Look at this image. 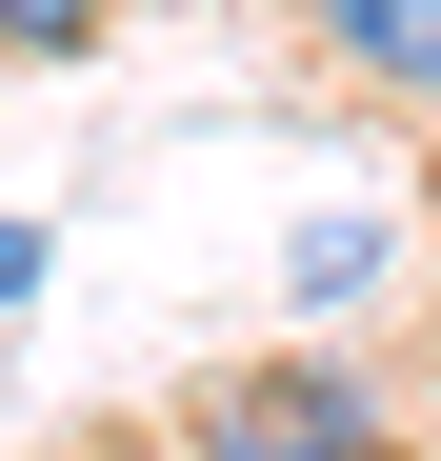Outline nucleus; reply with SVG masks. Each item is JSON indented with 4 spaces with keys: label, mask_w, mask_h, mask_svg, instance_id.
<instances>
[{
    "label": "nucleus",
    "mask_w": 441,
    "mask_h": 461,
    "mask_svg": "<svg viewBox=\"0 0 441 461\" xmlns=\"http://www.w3.org/2000/svg\"><path fill=\"white\" fill-rule=\"evenodd\" d=\"M181 461H382V402L321 381V361H241V381L181 402Z\"/></svg>",
    "instance_id": "obj_1"
},
{
    "label": "nucleus",
    "mask_w": 441,
    "mask_h": 461,
    "mask_svg": "<svg viewBox=\"0 0 441 461\" xmlns=\"http://www.w3.org/2000/svg\"><path fill=\"white\" fill-rule=\"evenodd\" d=\"M321 60L382 101H441V0H321Z\"/></svg>",
    "instance_id": "obj_2"
},
{
    "label": "nucleus",
    "mask_w": 441,
    "mask_h": 461,
    "mask_svg": "<svg viewBox=\"0 0 441 461\" xmlns=\"http://www.w3.org/2000/svg\"><path fill=\"white\" fill-rule=\"evenodd\" d=\"M382 261H401V221H382V201H321L302 241H281V281H302V321H341V301H382Z\"/></svg>",
    "instance_id": "obj_3"
},
{
    "label": "nucleus",
    "mask_w": 441,
    "mask_h": 461,
    "mask_svg": "<svg viewBox=\"0 0 441 461\" xmlns=\"http://www.w3.org/2000/svg\"><path fill=\"white\" fill-rule=\"evenodd\" d=\"M101 21H121V0H0V60H81Z\"/></svg>",
    "instance_id": "obj_4"
},
{
    "label": "nucleus",
    "mask_w": 441,
    "mask_h": 461,
    "mask_svg": "<svg viewBox=\"0 0 441 461\" xmlns=\"http://www.w3.org/2000/svg\"><path fill=\"white\" fill-rule=\"evenodd\" d=\"M60 281V241H40V221H0V301H40Z\"/></svg>",
    "instance_id": "obj_5"
}]
</instances>
